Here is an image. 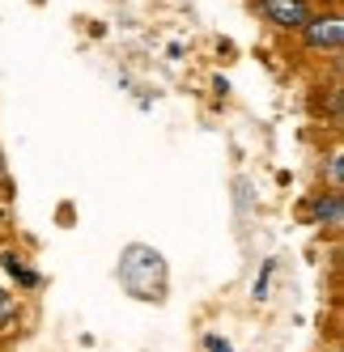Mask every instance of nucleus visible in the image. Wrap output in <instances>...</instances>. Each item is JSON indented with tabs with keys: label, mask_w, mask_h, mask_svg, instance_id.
<instances>
[{
	"label": "nucleus",
	"mask_w": 344,
	"mask_h": 352,
	"mask_svg": "<svg viewBox=\"0 0 344 352\" xmlns=\"http://www.w3.org/2000/svg\"><path fill=\"white\" fill-rule=\"evenodd\" d=\"M302 34H306V47H314V52H336L340 38H344V21H340L336 13L310 17L306 26H302Z\"/></svg>",
	"instance_id": "nucleus-1"
},
{
	"label": "nucleus",
	"mask_w": 344,
	"mask_h": 352,
	"mask_svg": "<svg viewBox=\"0 0 344 352\" xmlns=\"http://www.w3.org/2000/svg\"><path fill=\"white\" fill-rule=\"evenodd\" d=\"M259 9H264L268 21H277V26H285V30H302L310 21L306 0H259Z\"/></svg>",
	"instance_id": "nucleus-2"
},
{
	"label": "nucleus",
	"mask_w": 344,
	"mask_h": 352,
	"mask_svg": "<svg viewBox=\"0 0 344 352\" xmlns=\"http://www.w3.org/2000/svg\"><path fill=\"white\" fill-rule=\"evenodd\" d=\"M314 221L319 225H332V230H340L344 225V208H340V191H327L314 199Z\"/></svg>",
	"instance_id": "nucleus-3"
},
{
	"label": "nucleus",
	"mask_w": 344,
	"mask_h": 352,
	"mask_svg": "<svg viewBox=\"0 0 344 352\" xmlns=\"http://www.w3.org/2000/svg\"><path fill=\"white\" fill-rule=\"evenodd\" d=\"M327 183H332V191H340V187H344V162H340V153H332V157H327Z\"/></svg>",
	"instance_id": "nucleus-4"
},
{
	"label": "nucleus",
	"mask_w": 344,
	"mask_h": 352,
	"mask_svg": "<svg viewBox=\"0 0 344 352\" xmlns=\"http://www.w3.org/2000/svg\"><path fill=\"white\" fill-rule=\"evenodd\" d=\"M13 318H17V301H13V293L0 289V327H9Z\"/></svg>",
	"instance_id": "nucleus-5"
}]
</instances>
